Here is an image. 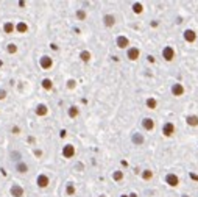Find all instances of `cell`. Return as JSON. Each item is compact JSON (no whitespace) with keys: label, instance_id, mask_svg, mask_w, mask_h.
<instances>
[{"label":"cell","instance_id":"obj_1","mask_svg":"<svg viewBox=\"0 0 198 197\" xmlns=\"http://www.w3.org/2000/svg\"><path fill=\"white\" fill-rule=\"evenodd\" d=\"M165 183L169 185V186H178L180 185V178H178V175H175V174H167V177H165Z\"/></svg>","mask_w":198,"mask_h":197},{"label":"cell","instance_id":"obj_2","mask_svg":"<svg viewBox=\"0 0 198 197\" xmlns=\"http://www.w3.org/2000/svg\"><path fill=\"white\" fill-rule=\"evenodd\" d=\"M140 55V50L137 47H129L128 49V52H127V56H128V60H131V61H136L139 58Z\"/></svg>","mask_w":198,"mask_h":197},{"label":"cell","instance_id":"obj_3","mask_svg":"<svg viewBox=\"0 0 198 197\" xmlns=\"http://www.w3.org/2000/svg\"><path fill=\"white\" fill-rule=\"evenodd\" d=\"M162 56H164V60L165 61H172L173 58H175V52H173V49L172 47H164V50H162Z\"/></svg>","mask_w":198,"mask_h":197},{"label":"cell","instance_id":"obj_4","mask_svg":"<svg viewBox=\"0 0 198 197\" xmlns=\"http://www.w3.org/2000/svg\"><path fill=\"white\" fill-rule=\"evenodd\" d=\"M10 192H11L13 197H22L24 196V188H22L20 185H13L11 189H10Z\"/></svg>","mask_w":198,"mask_h":197},{"label":"cell","instance_id":"obj_5","mask_svg":"<svg viewBox=\"0 0 198 197\" xmlns=\"http://www.w3.org/2000/svg\"><path fill=\"white\" fill-rule=\"evenodd\" d=\"M162 133H164V136H172V135L175 133V125H173L172 122L164 124V127H162Z\"/></svg>","mask_w":198,"mask_h":197},{"label":"cell","instance_id":"obj_6","mask_svg":"<svg viewBox=\"0 0 198 197\" xmlns=\"http://www.w3.org/2000/svg\"><path fill=\"white\" fill-rule=\"evenodd\" d=\"M39 64H41V67H42V69H50L52 66H53V60H52L50 56L45 55V56H42L39 60Z\"/></svg>","mask_w":198,"mask_h":197},{"label":"cell","instance_id":"obj_7","mask_svg":"<svg viewBox=\"0 0 198 197\" xmlns=\"http://www.w3.org/2000/svg\"><path fill=\"white\" fill-rule=\"evenodd\" d=\"M75 155V147L72 144H67V146H64V149H63V157L64 158H72Z\"/></svg>","mask_w":198,"mask_h":197},{"label":"cell","instance_id":"obj_8","mask_svg":"<svg viewBox=\"0 0 198 197\" xmlns=\"http://www.w3.org/2000/svg\"><path fill=\"white\" fill-rule=\"evenodd\" d=\"M172 94L175 95V97H180V95L184 94V86H182L181 83H175L172 86Z\"/></svg>","mask_w":198,"mask_h":197},{"label":"cell","instance_id":"obj_9","mask_svg":"<svg viewBox=\"0 0 198 197\" xmlns=\"http://www.w3.org/2000/svg\"><path fill=\"white\" fill-rule=\"evenodd\" d=\"M36 183H37V186H39V188H47L48 186V177L44 175V174H41V175L37 177Z\"/></svg>","mask_w":198,"mask_h":197},{"label":"cell","instance_id":"obj_10","mask_svg":"<svg viewBox=\"0 0 198 197\" xmlns=\"http://www.w3.org/2000/svg\"><path fill=\"white\" fill-rule=\"evenodd\" d=\"M129 45V39L127 36H119L117 38V47L119 49H127Z\"/></svg>","mask_w":198,"mask_h":197},{"label":"cell","instance_id":"obj_11","mask_svg":"<svg viewBox=\"0 0 198 197\" xmlns=\"http://www.w3.org/2000/svg\"><path fill=\"white\" fill-rule=\"evenodd\" d=\"M142 127H144L145 130H148V131L153 130V128H154V121H153V119H150V117H145V119L142 121Z\"/></svg>","mask_w":198,"mask_h":197},{"label":"cell","instance_id":"obj_12","mask_svg":"<svg viewBox=\"0 0 198 197\" xmlns=\"http://www.w3.org/2000/svg\"><path fill=\"white\" fill-rule=\"evenodd\" d=\"M184 39L187 42H195V39H197L195 32H193V30H186L184 32Z\"/></svg>","mask_w":198,"mask_h":197},{"label":"cell","instance_id":"obj_13","mask_svg":"<svg viewBox=\"0 0 198 197\" xmlns=\"http://www.w3.org/2000/svg\"><path fill=\"white\" fill-rule=\"evenodd\" d=\"M103 24L106 27H112L114 24H116V17H114L112 14H106V16L103 17Z\"/></svg>","mask_w":198,"mask_h":197},{"label":"cell","instance_id":"obj_14","mask_svg":"<svg viewBox=\"0 0 198 197\" xmlns=\"http://www.w3.org/2000/svg\"><path fill=\"white\" fill-rule=\"evenodd\" d=\"M47 113H48L47 105H44V103H39V105L36 106V114H37V116H45Z\"/></svg>","mask_w":198,"mask_h":197},{"label":"cell","instance_id":"obj_15","mask_svg":"<svg viewBox=\"0 0 198 197\" xmlns=\"http://www.w3.org/2000/svg\"><path fill=\"white\" fill-rule=\"evenodd\" d=\"M131 139H133V142H134L136 146L144 144V136H142L140 133H134V135H133V138H131Z\"/></svg>","mask_w":198,"mask_h":197},{"label":"cell","instance_id":"obj_16","mask_svg":"<svg viewBox=\"0 0 198 197\" xmlns=\"http://www.w3.org/2000/svg\"><path fill=\"white\" fill-rule=\"evenodd\" d=\"M16 171L20 172V174H25L27 171H28V166H27L24 161H19V163L16 164Z\"/></svg>","mask_w":198,"mask_h":197},{"label":"cell","instance_id":"obj_17","mask_svg":"<svg viewBox=\"0 0 198 197\" xmlns=\"http://www.w3.org/2000/svg\"><path fill=\"white\" fill-rule=\"evenodd\" d=\"M16 30L19 33H27L28 32V25H27L25 22H19V24L16 25Z\"/></svg>","mask_w":198,"mask_h":197},{"label":"cell","instance_id":"obj_18","mask_svg":"<svg viewBox=\"0 0 198 197\" xmlns=\"http://www.w3.org/2000/svg\"><path fill=\"white\" fill-rule=\"evenodd\" d=\"M186 121H187V124H189V125H192V127H197L198 125V117H197V116H187Z\"/></svg>","mask_w":198,"mask_h":197},{"label":"cell","instance_id":"obj_19","mask_svg":"<svg viewBox=\"0 0 198 197\" xmlns=\"http://www.w3.org/2000/svg\"><path fill=\"white\" fill-rule=\"evenodd\" d=\"M14 28H16V27L11 24V22H6V24L3 25V32L8 33V34H10V33H13V32H14Z\"/></svg>","mask_w":198,"mask_h":197},{"label":"cell","instance_id":"obj_20","mask_svg":"<svg viewBox=\"0 0 198 197\" xmlns=\"http://www.w3.org/2000/svg\"><path fill=\"white\" fill-rule=\"evenodd\" d=\"M42 88H44V89H47V91H50L52 88H53V83H52V80H48V78H44V80H42Z\"/></svg>","mask_w":198,"mask_h":197},{"label":"cell","instance_id":"obj_21","mask_svg":"<svg viewBox=\"0 0 198 197\" xmlns=\"http://www.w3.org/2000/svg\"><path fill=\"white\" fill-rule=\"evenodd\" d=\"M80 58H81L84 63H87V61L90 60V52H87V50H83V52L80 53Z\"/></svg>","mask_w":198,"mask_h":197},{"label":"cell","instance_id":"obj_22","mask_svg":"<svg viewBox=\"0 0 198 197\" xmlns=\"http://www.w3.org/2000/svg\"><path fill=\"white\" fill-rule=\"evenodd\" d=\"M145 103H147V106L150 108V110H154V108L158 106V102H156L154 99H151V97H150V99H147V102H145Z\"/></svg>","mask_w":198,"mask_h":197},{"label":"cell","instance_id":"obj_23","mask_svg":"<svg viewBox=\"0 0 198 197\" xmlns=\"http://www.w3.org/2000/svg\"><path fill=\"white\" fill-rule=\"evenodd\" d=\"M78 113H80L78 106H70V108H69V116H70V117H77Z\"/></svg>","mask_w":198,"mask_h":197},{"label":"cell","instance_id":"obj_24","mask_svg":"<svg viewBox=\"0 0 198 197\" xmlns=\"http://www.w3.org/2000/svg\"><path fill=\"white\" fill-rule=\"evenodd\" d=\"M133 11H134L136 14H140L144 11V6H142V3H134L133 5Z\"/></svg>","mask_w":198,"mask_h":197},{"label":"cell","instance_id":"obj_25","mask_svg":"<svg viewBox=\"0 0 198 197\" xmlns=\"http://www.w3.org/2000/svg\"><path fill=\"white\" fill-rule=\"evenodd\" d=\"M151 177H153V171H150V169H145V171L142 172V178L144 180H150Z\"/></svg>","mask_w":198,"mask_h":197},{"label":"cell","instance_id":"obj_26","mask_svg":"<svg viewBox=\"0 0 198 197\" xmlns=\"http://www.w3.org/2000/svg\"><path fill=\"white\" fill-rule=\"evenodd\" d=\"M6 52H8L10 55L16 53V52H17V45H16V44H8V47H6Z\"/></svg>","mask_w":198,"mask_h":197},{"label":"cell","instance_id":"obj_27","mask_svg":"<svg viewBox=\"0 0 198 197\" xmlns=\"http://www.w3.org/2000/svg\"><path fill=\"white\" fill-rule=\"evenodd\" d=\"M112 178L116 180V181H120L122 178H123V172H122V171H116V172L112 174Z\"/></svg>","mask_w":198,"mask_h":197},{"label":"cell","instance_id":"obj_28","mask_svg":"<svg viewBox=\"0 0 198 197\" xmlns=\"http://www.w3.org/2000/svg\"><path fill=\"white\" fill-rule=\"evenodd\" d=\"M66 192H67V196H73L75 194V186L72 183L67 185V188H66Z\"/></svg>","mask_w":198,"mask_h":197},{"label":"cell","instance_id":"obj_29","mask_svg":"<svg viewBox=\"0 0 198 197\" xmlns=\"http://www.w3.org/2000/svg\"><path fill=\"white\" fill-rule=\"evenodd\" d=\"M77 17L80 19V21H84V19H86V13L83 10H78L77 11Z\"/></svg>","mask_w":198,"mask_h":197},{"label":"cell","instance_id":"obj_30","mask_svg":"<svg viewBox=\"0 0 198 197\" xmlns=\"http://www.w3.org/2000/svg\"><path fill=\"white\" fill-rule=\"evenodd\" d=\"M11 157H13V160H17V163H19V160L22 158V155L19 152H11Z\"/></svg>","mask_w":198,"mask_h":197},{"label":"cell","instance_id":"obj_31","mask_svg":"<svg viewBox=\"0 0 198 197\" xmlns=\"http://www.w3.org/2000/svg\"><path fill=\"white\" fill-rule=\"evenodd\" d=\"M75 83H77L75 80H69V82H67V88H69V89H73V88H75Z\"/></svg>","mask_w":198,"mask_h":197},{"label":"cell","instance_id":"obj_32","mask_svg":"<svg viewBox=\"0 0 198 197\" xmlns=\"http://www.w3.org/2000/svg\"><path fill=\"white\" fill-rule=\"evenodd\" d=\"M6 97V91L5 89H0V100H3Z\"/></svg>","mask_w":198,"mask_h":197},{"label":"cell","instance_id":"obj_33","mask_svg":"<svg viewBox=\"0 0 198 197\" xmlns=\"http://www.w3.org/2000/svg\"><path fill=\"white\" fill-rule=\"evenodd\" d=\"M11 131H13V135H19L20 133V128H19V127H13V130Z\"/></svg>","mask_w":198,"mask_h":197},{"label":"cell","instance_id":"obj_34","mask_svg":"<svg viewBox=\"0 0 198 197\" xmlns=\"http://www.w3.org/2000/svg\"><path fill=\"white\" fill-rule=\"evenodd\" d=\"M35 155H36V157H41V155H42V152H41L39 149H36V150H35Z\"/></svg>","mask_w":198,"mask_h":197},{"label":"cell","instance_id":"obj_35","mask_svg":"<svg viewBox=\"0 0 198 197\" xmlns=\"http://www.w3.org/2000/svg\"><path fill=\"white\" fill-rule=\"evenodd\" d=\"M190 178H193V180H198V175H195V174H190Z\"/></svg>","mask_w":198,"mask_h":197},{"label":"cell","instance_id":"obj_36","mask_svg":"<svg viewBox=\"0 0 198 197\" xmlns=\"http://www.w3.org/2000/svg\"><path fill=\"white\" fill-rule=\"evenodd\" d=\"M50 47H52L53 50H58V45H56V44H52V45H50Z\"/></svg>","mask_w":198,"mask_h":197},{"label":"cell","instance_id":"obj_37","mask_svg":"<svg viewBox=\"0 0 198 197\" xmlns=\"http://www.w3.org/2000/svg\"><path fill=\"white\" fill-rule=\"evenodd\" d=\"M128 197H137V194H134V192H131V194H129Z\"/></svg>","mask_w":198,"mask_h":197},{"label":"cell","instance_id":"obj_38","mask_svg":"<svg viewBox=\"0 0 198 197\" xmlns=\"http://www.w3.org/2000/svg\"><path fill=\"white\" fill-rule=\"evenodd\" d=\"M120 197H128V196H125V194H123V196H120Z\"/></svg>","mask_w":198,"mask_h":197}]
</instances>
